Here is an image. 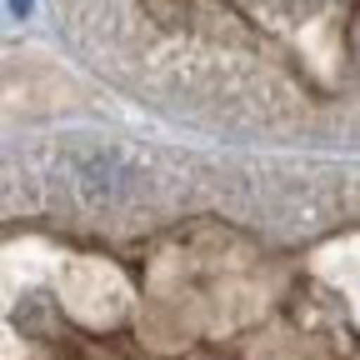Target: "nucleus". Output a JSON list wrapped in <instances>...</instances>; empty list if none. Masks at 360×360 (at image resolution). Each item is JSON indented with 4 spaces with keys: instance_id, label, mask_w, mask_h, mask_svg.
<instances>
[{
    "instance_id": "f257e3e1",
    "label": "nucleus",
    "mask_w": 360,
    "mask_h": 360,
    "mask_svg": "<svg viewBox=\"0 0 360 360\" xmlns=\"http://www.w3.org/2000/svg\"><path fill=\"white\" fill-rule=\"evenodd\" d=\"M11 11L15 15H30V0H11Z\"/></svg>"
}]
</instances>
